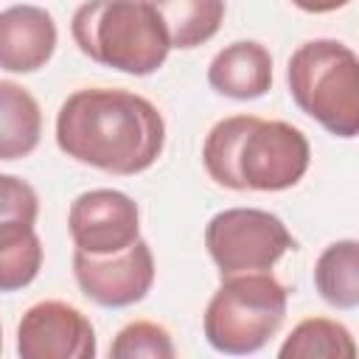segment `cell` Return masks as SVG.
Segmentation results:
<instances>
[{
	"label": "cell",
	"mask_w": 359,
	"mask_h": 359,
	"mask_svg": "<svg viewBox=\"0 0 359 359\" xmlns=\"http://www.w3.org/2000/svg\"><path fill=\"white\" fill-rule=\"evenodd\" d=\"M171 39V48L191 50L213 39L224 22V0H149Z\"/></svg>",
	"instance_id": "cell-14"
},
{
	"label": "cell",
	"mask_w": 359,
	"mask_h": 359,
	"mask_svg": "<svg viewBox=\"0 0 359 359\" xmlns=\"http://www.w3.org/2000/svg\"><path fill=\"white\" fill-rule=\"evenodd\" d=\"M42 137V109L17 81L0 79V160L28 157Z\"/></svg>",
	"instance_id": "cell-12"
},
{
	"label": "cell",
	"mask_w": 359,
	"mask_h": 359,
	"mask_svg": "<svg viewBox=\"0 0 359 359\" xmlns=\"http://www.w3.org/2000/svg\"><path fill=\"white\" fill-rule=\"evenodd\" d=\"M351 0H292V6H297L306 14H331L337 8H345Z\"/></svg>",
	"instance_id": "cell-18"
},
{
	"label": "cell",
	"mask_w": 359,
	"mask_h": 359,
	"mask_svg": "<svg viewBox=\"0 0 359 359\" xmlns=\"http://www.w3.org/2000/svg\"><path fill=\"white\" fill-rule=\"evenodd\" d=\"M205 247L222 278L241 272H269L289 250L294 236L280 216L261 208H227L210 216Z\"/></svg>",
	"instance_id": "cell-6"
},
{
	"label": "cell",
	"mask_w": 359,
	"mask_h": 359,
	"mask_svg": "<svg viewBox=\"0 0 359 359\" xmlns=\"http://www.w3.org/2000/svg\"><path fill=\"white\" fill-rule=\"evenodd\" d=\"M208 84L233 101H252L272 87V53L255 39L224 45L208 65Z\"/></svg>",
	"instance_id": "cell-11"
},
{
	"label": "cell",
	"mask_w": 359,
	"mask_h": 359,
	"mask_svg": "<svg viewBox=\"0 0 359 359\" xmlns=\"http://www.w3.org/2000/svg\"><path fill=\"white\" fill-rule=\"evenodd\" d=\"M17 353L22 359H93L98 345L81 309L65 300H39L20 317Z\"/></svg>",
	"instance_id": "cell-9"
},
{
	"label": "cell",
	"mask_w": 359,
	"mask_h": 359,
	"mask_svg": "<svg viewBox=\"0 0 359 359\" xmlns=\"http://www.w3.org/2000/svg\"><path fill=\"white\" fill-rule=\"evenodd\" d=\"M56 146L76 163L135 177L157 163L165 146L160 109L121 87H84L56 112Z\"/></svg>",
	"instance_id": "cell-1"
},
{
	"label": "cell",
	"mask_w": 359,
	"mask_h": 359,
	"mask_svg": "<svg viewBox=\"0 0 359 359\" xmlns=\"http://www.w3.org/2000/svg\"><path fill=\"white\" fill-rule=\"evenodd\" d=\"M0 351H3V325H0Z\"/></svg>",
	"instance_id": "cell-19"
},
{
	"label": "cell",
	"mask_w": 359,
	"mask_h": 359,
	"mask_svg": "<svg viewBox=\"0 0 359 359\" xmlns=\"http://www.w3.org/2000/svg\"><path fill=\"white\" fill-rule=\"evenodd\" d=\"M73 275L87 300L104 309H126L140 303L154 286L151 247L137 238L132 247L112 255H87L73 250Z\"/></svg>",
	"instance_id": "cell-7"
},
{
	"label": "cell",
	"mask_w": 359,
	"mask_h": 359,
	"mask_svg": "<svg viewBox=\"0 0 359 359\" xmlns=\"http://www.w3.org/2000/svg\"><path fill=\"white\" fill-rule=\"evenodd\" d=\"M311 163L309 137L286 121L230 115L210 126L202 143L208 177L227 191H286L294 188Z\"/></svg>",
	"instance_id": "cell-2"
},
{
	"label": "cell",
	"mask_w": 359,
	"mask_h": 359,
	"mask_svg": "<svg viewBox=\"0 0 359 359\" xmlns=\"http://www.w3.org/2000/svg\"><path fill=\"white\" fill-rule=\"evenodd\" d=\"M286 303L289 292L272 272L227 275L205 306L202 334L219 353H255L280 331Z\"/></svg>",
	"instance_id": "cell-5"
},
{
	"label": "cell",
	"mask_w": 359,
	"mask_h": 359,
	"mask_svg": "<svg viewBox=\"0 0 359 359\" xmlns=\"http://www.w3.org/2000/svg\"><path fill=\"white\" fill-rule=\"evenodd\" d=\"M70 36L95 65L151 76L171 50L168 31L149 0H87L73 11Z\"/></svg>",
	"instance_id": "cell-3"
},
{
	"label": "cell",
	"mask_w": 359,
	"mask_h": 359,
	"mask_svg": "<svg viewBox=\"0 0 359 359\" xmlns=\"http://www.w3.org/2000/svg\"><path fill=\"white\" fill-rule=\"evenodd\" d=\"M289 95L334 137L359 132V56L339 39H309L286 65Z\"/></svg>",
	"instance_id": "cell-4"
},
{
	"label": "cell",
	"mask_w": 359,
	"mask_h": 359,
	"mask_svg": "<svg viewBox=\"0 0 359 359\" xmlns=\"http://www.w3.org/2000/svg\"><path fill=\"white\" fill-rule=\"evenodd\" d=\"M278 356L280 359H353L356 342L342 323L328 317H306L289 331Z\"/></svg>",
	"instance_id": "cell-16"
},
{
	"label": "cell",
	"mask_w": 359,
	"mask_h": 359,
	"mask_svg": "<svg viewBox=\"0 0 359 359\" xmlns=\"http://www.w3.org/2000/svg\"><path fill=\"white\" fill-rule=\"evenodd\" d=\"M59 31L42 6L20 3L0 11V70L36 73L56 53Z\"/></svg>",
	"instance_id": "cell-10"
},
{
	"label": "cell",
	"mask_w": 359,
	"mask_h": 359,
	"mask_svg": "<svg viewBox=\"0 0 359 359\" xmlns=\"http://www.w3.org/2000/svg\"><path fill=\"white\" fill-rule=\"evenodd\" d=\"M67 230L76 250L87 255H112L140 238V210L123 191L93 188L70 202Z\"/></svg>",
	"instance_id": "cell-8"
},
{
	"label": "cell",
	"mask_w": 359,
	"mask_h": 359,
	"mask_svg": "<svg viewBox=\"0 0 359 359\" xmlns=\"http://www.w3.org/2000/svg\"><path fill=\"white\" fill-rule=\"evenodd\" d=\"M34 224L25 216H0V292H20L39 275L45 250Z\"/></svg>",
	"instance_id": "cell-13"
},
{
	"label": "cell",
	"mask_w": 359,
	"mask_h": 359,
	"mask_svg": "<svg viewBox=\"0 0 359 359\" xmlns=\"http://www.w3.org/2000/svg\"><path fill=\"white\" fill-rule=\"evenodd\" d=\"M314 286L320 297L342 311L359 306V241L339 238L314 261Z\"/></svg>",
	"instance_id": "cell-15"
},
{
	"label": "cell",
	"mask_w": 359,
	"mask_h": 359,
	"mask_svg": "<svg viewBox=\"0 0 359 359\" xmlns=\"http://www.w3.org/2000/svg\"><path fill=\"white\" fill-rule=\"evenodd\" d=\"M174 353L177 348L171 334L151 320L126 323L109 345L112 359H171Z\"/></svg>",
	"instance_id": "cell-17"
}]
</instances>
